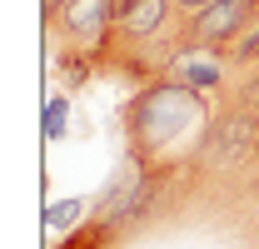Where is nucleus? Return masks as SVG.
<instances>
[{
  "instance_id": "obj_1",
  "label": "nucleus",
  "mask_w": 259,
  "mask_h": 249,
  "mask_svg": "<svg viewBox=\"0 0 259 249\" xmlns=\"http://www.w3.org/2000/svg\"><path fill=\"white\" fill-rule=\"evenodd\" d=\"M214 95L190 90L175 75H160L150 85H135V95L120 110V130H125V159L145 175H160L175 185H190L199 150L214 130Z\"/></svg>"
},
{
  "instance_id": "obj_2",
  "label": "nucleus",
  "mask_w": 259,
  "mask_h": 249,
  "mask_svg": "<svg viewBox=\"0 0 259 249\" xmlns=\"http://www.w3.org/2000/svg\"><path fill=\"white\" fill-rule=\"evenodd\" d=\"M254 159H259V105L225 95V105L214 115V130H209V140L199 150V164H194V175H190V185L229 180L239 170H254Z\"/></svg>"
},
{
  "instance_id": "obj_3",
  "label": "nucleus",
  "mask_w": 259,
  "mask_h": 249,
  "mask_svg": "<svg viewBox=\"0 0 259 249\" xmlns=\"http://www.w3.org/2000/svg\"><path fill=\"white\" fill-rule=\"evenodd\" d=\"M259 20V0H214L194 15H180L175 25V50L185 45H209V50H229L239 35Z\"/></svg>"
},
{
  "instance_id": "obj_4",
  "label": "nucleus",
  "mask_w": 259,
  "mask_h": 249,
  "mask_svg": "<svg viewBox=\"0 0 259 249\" xmlns=\"http://www.w3.org/2000/svg\"><path fill=\"white\" fill-rule=\"evenodd\" d=\"M45 25H50V40L60 35V50L95 55L100 40L115 25V0H55L45 10Z\"/></svg>"
},
{
  "instance_id": "obj_5",
  "label": "nucleus",
  "mask_w": 259,
  "mask_h": 249,
  "mask_svg": "<svg viewBox=\"0 0 259 249\" xmlns=\"http://www.w3.org/2000/svg\"><path fill=\"white\" fill-rule=\"evenodd\" d=\"M164 75H175L180 85L204 90V95H229L234 90V85H229V75H234L229 50H209V45H185V50H175Z\"/></svg>"
},
{
  "instance_id": "obj_6",
  "label": "nucleus",
  "mask_w": 259,
  "mask_h": 249,
  "mask_svg": "<svg viewBox=\"0 0 259 249\" xmlns=\"http://www.w3.org/2000/svg\"><path fill=\"white\" fill-rule=\"evenodd\" d=\"M125 244V234L115 229V224H105V219H85V224H75L70 234H60V244L55 249H120Z\"/></svg>"
},
{
  "instance_id": "obj_7",
  "label": "nucleus",
  "mask_w": 259,
  "mask_h": 249,
  "mask_svg": "<svg viewBox=\"0 0 259 249\" xmlns=\"http://www.w3.org/2000/svg\"><path fill=\"white\" fill-rule=\"evenodd\" d=\"M70 110H75V105H70V95H50V100H45V120H40V130H45V145H60L65 135H70Z\"/></svg>"
},
{
  "instance_id": "obj_8",
  "label": "nucleus",
  "mask_w": 259,
  "mask_h": 249,
  "mask_svg": "<svg viewBox=\"0 0 259 249\" xmlns=\"http://www.w3.org/2000/svg\"><path fill=\"white\" fill-rule=\"evenodd\" d=\"M90 210H95V199H60V204H50V210H45V229L70 234V229H75V219L90 215Z\"/></svg>"
},
{
  "instance_id": "obj_9",
  "label": "nucleus",
  "mask_w": 259,
  "mask_h": 249,
  "mask_svg": "<svg viewBox=\"0 0 259 249\" xmlns=\"http://www.w3.org/2000/svg\"><path fill=\"white\" fill-rule=\"evenodd\" d=\"M229 60H234V70H239V75L259 65V20H254V25H249L244 35H239L234 45H229Z\"/></svg>"
},
{
  "instance_id": "obj_10",
  "label": "nucleus",
  "mask_w": 259,
  "mask_h": 249,
  "mask_svg": "<svg viewBox=\"0 0 259 249\" xmlns=\"http://www.w3.org/2000/svg\"><path fill=\"white\" fill-rule=\"evenodd\" d=\"M204 5H214V0H175V15H194V10H204Z\"/></svg>"
},
{
  "instance_id": "obj_11",
  "label": "nucleus",
  "mask_w": 259,
  "mask_h": 249,
  "mask_svg": "<svg viewBox=\"0 0 259 249\" xmlns=\"http://www.w3.org/2000/svg\"><path fill=\"white\" fill-rule=\"evenodd\" d=\"M130 5H140V0H115V15H120V10H130Z\"/></svg>"
},
{
  "instance_id": "obj_12",
  "label": "nucleus",
  "mask_w": 259,
  "mask_h": 249,
  "mask_svg": "<svg viewBox=\"0 0 259 249\" xmlns=\"http://www.w3.org/2000/svg\"><path fill=\"white\" fill-rule=\"evenodd\" d=\"M50 5H55V0H45V10H50Z\"/></svg>"
}]
</instances>
